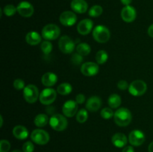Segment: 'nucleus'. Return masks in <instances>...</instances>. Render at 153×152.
<instances>
[{
	"label": "nucleus",
	"instance_id": "nucleus-19",
	"mask_svg": "<svg viewBox=\"0 0 153 152\" xmlns=\"http://www.w3.org/2000/svg\"><path fill=\"white\" fill-rule=\"evenodd\" d=\"M111 142L115 147L124 148L128 142V139L126 136L122 133H117L112 137Z\"/></svg>",
	"mask_w": 153,
	"mask_h": 152
},
{
	"label": "nucleus",
	"instance_id": "nucleus-6",
	"mask_svg": "<svg viewBox=\"0 0 153 152\" xmlns=\"http://www.w3.org/2000/svg\"><path fill=\"white\" fill-rule=\"evenodd\" d=\"M31 139L32 142L39 145H44L49 141V134L42 129H35L31 132Z\"/></svg>",
	"mask_w": 153,
	"mask_h": 152
},
{
	"label": "nucleus",
	"instance_id": "nucleus-29",
	"mask_svg": "<svg viewBox=\"0 0 153 152\" xmlns=\"http://www.w3.org/2000/svg\"><path fill=\"white\" fill-rule=\"evenodd\" d=\"M88 110L85 109H81L77 113H76V121L79 123L82 124L88 120Z\"/></svg>",
	"mask_w": 153,
	"mask_h": 152
},
{
	"label": "nucleus",
	"instance_id": "nucleus-36",
	"mask_svg": "<svg viewBox=\"0 0 153 152\" xmlns=\"http://www.w3.org/2000/svg\"><path fill=\"white\" fill-rule=\"evenodd\" d=\"M82 57L83 56L79 55V53L73 54L71 58V61L73 62V63L75 64V65H79V64L82 63V61H83V58H82Z\"/></svg>",
	"mask_w": 153,
	"mask_h": 152
},
{
	"label": "nucleus",
	"instance_id": "nucleus-26",
	"mask_svg": "<svg viewBox=\"0 0 153 152\" xmlns=\"http://www.w3.org/2000/svg\"><path fill=\"white\" fill-rule=\"evenodd\" d=\"M76 52L82 56H87L91 52V48L88 43H82L76 46Z\"/></svg>",
	"mask_w": 153,
	"mask_h": 152
},
{
	"label": "nucleus",
	"instance_id": "nucleus-32",
	"mask_svg": "<svg viewBox=\"0 0 153 152\" xmlns=\"http://www.w3.org/2000/svg\"><path fill=\"white\" fill-rule=\"evenodd\" d=\"M100 115H101V116L104 119H110L113 117L114 113L113 110L111 108H109V107H105V108H103L102 110Z\"/></svg>",
	"mask_w": 153,
	"mask_h": 152
},
{
	"label": "nucleus",
	"instance_id": "nucleus-18",
	"mask_svg": "<svg viewBox=\"0 0 153 152\" xmlns=\"http://www.w3.org/2000/svg\"><path fill=\"white\" fill-rule=\"evenodd\" d=\"M101 98L98 96H92L87 101L86 108L90 112H96L101 107Z\"/></svg>",
	"mask_w": 153,
	"mask_h": 152
},
{
	"label": "nucleus",
	"instance_id": "nucleus-9",
	"mask_svg": "<svg viewBox=\"0 0 153 152\" xmlns=\"http://www.w3.org/2000/svg\"><path fill=\"white\" fill-rule=\"evenodd\" d=\"M76 45L68 36H63L58 41V48L64 54H71L74 51Z\"/></svg>",
	"mask_w": 153,
	"mask_h": 152
},
{
	"label": "nucleus",
	"instance_id": "nucleus-24",
	"mask_svg": "<svg viewBox=\"0 0 153 152\" xmlns=\"http://www.w3.org/2000/svg\"><path fill=\"white\" fill-rule=\"evenodd\" d=\"M108 104L111 108H118L121 104L120 96L117 94H111L108 99Z\"/></svg>",
	"mask_w": 153,
	"mask_h": 152
},
{
	"label": "nucleus",
	"instance_id": "nucleus-31",
	"mask_svg": "<svg viewBox=\"0 0 153 152\" xmlns=\"http://www.w3.org/2000/svg\"><path fill=\"white\" fill-rule=\"evenodd\" d=\"M40 49L43 51L45 55H49L52 51V44L49 41V40H45L42 43L40 46Z\"/></svg>",
	"mask_w": 153,
	"mask_h": 152
},
{
	"label": "nucleus",
	"instance_id": "nucleus-35",
	"mask_svg": "<svg viewBox=\"0 0 153 152\" xmlns=\"http://www.w3.org/2000/svg\"><path fill=\"white\" fill-rule=\"evenodd\" d=\"M13 87L16 89V90H21V89H24L25 86V82L22 79H16L13 81Z\"/></svg>",
	"mask_w": 153,
	"mask_h": 152
},
{
	"label": "nucleus",
	"instance_id": "nucleus-27",
	"mask_svg": "<svg viewBox=\"0 0 153 152\" xmlns=\"http://www.w3.org/2000/svg\"><path fill=\"white\" fill-rule=\"evenodd\" d=\"M108 59V55L105 50H100L96 55V61L98 64H104Z\"/></svg>",
	"mask_w": 153,
	"mask_h": 152
},
{
	"label": "nucleus",
	"instance_id": "nucleus-8",
	"mask_svg": "<svg viewBox=\"0 0 153 152\" xmlns=\"http://www.w3.org/2000/svg\"><path fill=\"white\" fill-rule=\"evenodd\" d=\"M57 92L52 88H46L40 93L39 100L41 104L44 105H49L55 101Z\"/></svg>",
	"mask_w": 153,
	"mask_h": 152
},
{
	"label": "nucleus",
	"instance_id": "nucleus-44",
	"mask_svg": "<svg viewBox=\"0 0 153 152\" xmlns=\"http://www.w3.org/2000/svg\"><path fill=\"white\" fill-rule=\"evenodd\" d=\"M12 152H23V151H20V150H14V151H13Z\"/></svg>",
	"mask_w": 153,
	"mask_h": 152
},
{
	"label": "nucleus",
	"instance_id": "nucleus-23",
	"mask_svg": "<svg viewBox=\"0 0 153 152\" xmlns=\"http://www.w3.org/2000/svg\"><path fill=\"white\" fill-rule=\"evenodd\" d=\"M49 122V119L48 116L46 114H43V113H40V114L36 116L34 120V125L39 128H43V127L46 126Z\"/></svg>",
	"mask_w": 153,
	"mask_h": 152
},
{
	"label": "nucleus",
	"instance_id": "nucleus-17",
	"mask_svg": "<svg viewBox=\"0 0 153 152\" xmlns=\"http://www.w3.org/2000/svg\"><path fill=\"white\" fill-rule=\"evenodd\" d=\"M70 7L76 13H84L88 10V4L85 0H73Z\"/></svg>",
	"mask_w": 153,
	"mask_h": 152
},
{
	"label": "nucleus",
	"instance_id": "nucleus-16",
	"mask_svg": "<svg viewBox=\"0 0 153 152\" xmlns=\"http://www.w3.org/2000/svg\"><path fill=\"white\" fill-rule=\"evenodd\" d=\"M94 27V22L90 19H82L77 25V31L82 35H88Z\"/></svg>",
	"mask_w": 153,
	"mask_h": 152
},
{
	"label": "nucleus",
	"instance_id": "nucleus-22",
	"mask_svg": "<svg viewBox=\"0 0 153 152\" xmlns=\"http://www.w3.org/2000/svg\"><path fill=\"white\" fill-rule=\"evenodd\" d=\"M41 35L36 31H30L25 36L27 43L31 46H36L41 42Z\"/></svg>",
	"mask_w": 153,
	"mask_h": 152
},
{
	"label": "nucleus",
	"instance_id": "nucleus-1",
	"mask_svg": "<svg viewBox=\"0 0 153 152\" xmlns=\"http://www.w3.org/2000/svg\"><path fill=\"white\" fill-rule=\"evenodd\" d=\"M114 122L118 126L126 127L128 126L131 122L132 116L128 109L125 107H120L118 109L114 115Z\"/></svg>",
	"mask_w": 153,
	"mask_h": 152
},
{
	"label": "nucleus",
	"instance_id": "nucleus-4",
	"mask_svg": "<svg viewBox=\"0 0 153 152\" xmlns=\"http://www.w3.org/2000/svg\"><path fill=\"white\" fill-rule=\"evenodd\" d=\"M61 34L59 27L55 24H48L42 29V37L46 40H54L58 38Z\"/></svg>",
	"mask_w": 153,
	"mask_h": 152
},
{
	"label": "nucleus",
	"instance_id": "nucleus-34",
	"mask_svg": "<svg viewBox=\"0 0 153 152\" xmlns=\"http://www.w3.org/2000/svg\"><path fill=\"white\" fill-rule=\"evenodd\" d=\"M34 145L32 142H25L22 145V151L23 152H34Z\"/></svg>",
	"mask_w": 153,
	"mask_h": 152
},
{
	"label": "nucleus",
	"instance_id": "nucleus-25",
	"mask_svg": "<svg viewBox=\"0 0 153 152\" xmlns=\"http://www.w3.org/2000/svg\"><path fill=\"white\" fill-rule=\"evenodd\" d=\"M73 91V86L69 83H62L57 88V92L61 95H67Z\"/></svg>",
	"mask_w": 153,
	"mask_h": 152
},
{
	"label": "nucleus",
	"instance_id": "nucleus-7",
	"mask_svg": "<svg viewBox=\"0 0 153 152\" xmlns=\"http://www.w3.org/2000/svg\"><path fill=\"white\" fill-rule=\"evenodd\" d=\"M23 97L25 101L29 104H33L37 101V98L40 97L38 89L33 84H28L24 88Z\"/></svg>",
	"mask_w": 153,
	"mask_h": 152
},
{
	"label": "nucleus",
	"instance_id": "nucleus-43",
	"mask_svg": "<svg viewBox=\"0 0 153 152\" xmlns=\"http://www.w3.org/2000/svg\"><path fill=\"white\" fill-rule=\"evenodd\" d=\"M0 119H1V124H0V127H2V125H3V118L2 116H0Z\"/></svg>",
	"mask_w": 153,
	"mask_h": 152
},
{
	"label": "nucleus",
	"instance_id": "nucleus-40",
	"mask_svg": "<svg viewBox=\"0 0 153 152\" xmlns=\"http://www.w3.org/2000/svg\"><path fill=\"white\" fill-rule=\"evenodd\" d=\"M147 33H148V34H149V37H152V38H153V24H152V25H151L149 27V28H148Z\"/></svg>",
	"mask_w": 153,
	"mask_h": 152
},
{
	"label": "nucleus",
	"instance_id": "nucleus-2",
	"mask_svg": "<svg viewBox=\"0 0 153 152\" xmlns=\"http://www.w3.org/2000/svg\"><path fill=\"white\" fill-rule=\"evenodd\" d=\"M93 37L94 40L100 43H107L111 37V33L108 28L104 25H99L94 28Z\"/></svg>",
	"mask_w": 153,
	"mask_h": 152
},
{
	"label": "nucleus",
	"instance_id": "nucleus-28",
	"mask_svg": "<svg viewBox=\"0 0 153 152\" xmlns=\"http://www.w3.org/2000/svg\"><path fill=\"white\" fill-rule=\"evenodd\" d=\"M103 9L102 7L100 5L98 4H96V5L92 6V7L90 8L89 11H88V14L91 17H98L102 13Z\"/></svg>",
	"mask_w": 153,
	"mask_h": 152
},
{
	"label": "nucleus",
	"instance_id": "nucleus-14",
	"mask_svg": "<svg viewBox=\"0 0 153 152\" xmlns=\"http://www.w3.org/2000/svg\"><path fill=\"white\" fill-rule=\"evenodd\" d=\"M78 104L76 101L69 100L66 101L62 107V112L66 117H73L77 113Z\"/></svg>",
	"mask_w": 153,
	"mask_h": 152
},
{
	"label": "nucleus",
	"instance_id": "nucleus-38",
	"mask_svg": "<svg viewBox=\"0 0 153 152\" xmlns=\"http://www.w3.org/2000/svg\"><path fill=\"white\" fill-rule=\"evenodd\" d=\"M76 101L77 102V104H83L85 101V96L82 93L78 94L76 96Z\"/></svg>",
	"mask_w": 153,
	"mask_h": 152
},
{
	"label": "nucleus",
	"instance_id": "nucleus-37",
	"mask_svg": "<svg viewBox=\"0 0 153 152\" xmlns=\"http://www.w3.org/2000/svg\"><path fill=\"white\" fill-rule=\"evenodd\" d=\"M117 87L118 89H121V90H126V89H128L129 87V85L128 84V82L126 80H120L117 83Z\"/></svg>",
	"mask_w": 153,
	"mask_h": 152
},
{
	"label": "nucleus",
	"instance_id": "nucleus-30",
	"mask_svg": "<svg viewBox=\"0 0 153 152\" xmlns=\"http://www.w3.org/2000/svg\"><path fill=\"white\" fill-rule=\"evenodd\" d=\"M16 11H17V9L13 4H7L4 6V9H3V12L7 16H13Z\"/></svg>",
	"mask_w": 153,
	"mask_h": 152
},
{
	"label": "nucleus",
	"instance_id": "nucleus-20",
	"mask_svg": "<svg viewBox=\"0 0 153 152\" xmlns=\"http://www.w3.org/2000/svg\"><path fill=\"white\" fill-rule=\"evenodd\" d=\"M58 81V76L53 72H46L42 76L41 82L45 86L51 87L54 86Z\"/></svg>",
	"mask_w": 153,
	"mask_h": 152
},
{
	"label": "nucleus",
	"instance_id": "nucleus-33",
	"mask_svg": "<svg viewBox=\"0 0 153 152\" xmlns=\"http://www.w3.org/2000/svg\"><path fill=\"white\" fill-rule=\"evenodd\" d=\"M10 149V143L6 139L0 141V152H8Z\"/></svg>",
	"mask_w": 153,
	"mask_h": 152
},
{
	"label": "nucleus",
	"instance_id": "nucleus-21",
	"mask_svg": "<svg viewBox=\"0 0 153 152\" xmlns=\"http://www.w3.org/2000/svg\"><path fill=\"white\" fill-rule=\"evenodd\" d=\"M13 134L15 138L23 140L28 138V131L25 127L22 125H16L13 129Z\"/></svg>",
	"mask_w": 153,
	"mask_h": 152
},
{
	"label": "nucleus",
	"instance_id": "nucleus-15",
	"mask_svg": "<svg viewBox=\"0 0 153 152\" xmlns=\"http://www.w3.org/2000/svg\"><path fill=\"white\" fill-rule=\"evenodd\" d=\"M137 16V12L135 8L131 5L125 6L121 11V17L126 22H132Z\"/></svg>",
	"mask_w": 153,
	"mask_h": 152
},
{
	"label": "nucleus",
	"instance_id": "nucleus-5",
	"mask_svg": "<svg viewBox=\"0 0 153 152\" xmlns=\"http://www.w3.org/2000/svg\"><path fill=\"white\" fill-rule=\"evenodd\" d=\"M128 89L133 96H141L147 90V85L143 80H135L130 83Z\"/></svg>",
	"mask_w": 153,
	"mask_h": 152
},
{
	"label": "nucleus",
	"instance_id": "nucleus-13",
	"mask_svg": "<svg viewBox=\"0 0 153 152\" xmlns=\"http://www.w3.org/2000/svg\"><path fill=\"white\" fill-rule=\"evenodd\" d=\"M60 22L64 26H72L75 25L77 21V16L73 11L67 10L63 12L59 17Z\"/></svg>",
	"mask_w": 153,
	"mask_h": 152
},
{
	"label": "nucleus",
	"instance_id": "nucleus-41",
	"mask_svg": "<svg viewBox=\"0 0 153 152\" xmlns=\"http://www.w3.org/2000/svg\"><path fill=\"white\" fill-rule=\"evenodd\" d=\"M120 1H121V2H122L123 4H124L125 6H128L131 4V1H132V0H120Z\"/></svg>",
	"mask_w": 153,
	"mask_h": 152
},
{
	"label": "nucleus",
	"instance_id": "nucleus-12",
	"mask_svg": "<svg viewBox=\"0 0 153 152\" xmlns=\"http://www.w3.org/2000/svg\"><path fill=\"white\" fill-rule=\"evenodd\" d=\"M98 64L94 62H86L84 63L81 66V72L82 74L87 77H92L96 75L99 72Z\"/></svg>",
	"mask_w": 153,
	"mask_h": 152
},
{
	"label": "nucleus",
	"instance_id": "nucleus-42",
	"mask_svg": "<svg viewBox=\"0 0 153 152\" xmlns=\"http://www.w3.org/2000/svg\"><path fill=\"white\" fill-rule=\"evenodd\" d=\"M148 151H149V152H153V142L149 144V147H148Z\"/></svg>",
	"mask_w": 153,
	"mask_h": 152
},
{
	"label": "nucleus",
	"instance_id": "nucleus-11",
	"mask_svg": "<svg viewBox=\"0 0 153 152\" xmlns=\"http://www.w3.org/2000/svg\"><path fill=\"white\" fill-rule=\"evenodd\" d=\"M17 12L22 17H31L34 13V7L30 2L27 1H21L16 7Z\"/></svg>",
	"mask_w": 153,
	"mask_h": 152
},
{
	"label": "nucleus",
	"instance_id": "nucleus-3",
	"mask_svg": "<svg viewBox=\"0 0 153 152\" xmlns=\"http://www.w3.org/2000/svg\"><path fill=\"white\" fill-rule=\"evenodd\" d=\"M51 128L56 131H63L67 128L68 122L65 116L61 114H55L49 119Z\"/></svg>",
	"mask_w": 153,
	"mask_h": 152
},
{
	"label": "nucleus",
	"instance_id": "nucleus-39",
	"mask_svg": "<svg viewBox=\"0 0 153 152\" xmlns=\"http://www.w3.org/2000/svg\"><path fill=\"white\" fill-rule=\"evenodd\" d=\"M122 152H134V149L132 145L126 146V147H124V148L123 149Z\"/></svg>",
	"mask_w": 153,
	"mask_h": 152
},
{
	"label": "nucleus",
	"instance_id": "nucleus-10",
	"mask_svg": "<svg viewBox=\"0 0 153 152\" xmlns=\"http://www.w3.org/2000/svg\"><path fill=\"white\" fill-rule=\"evenodd\" d=\"M128 142L132 146H140L145 142V134L140 130H134L128 135Z\"/></svg>",
	"mask_w": 153,
	"mask_h": 152
}]
</instances>
